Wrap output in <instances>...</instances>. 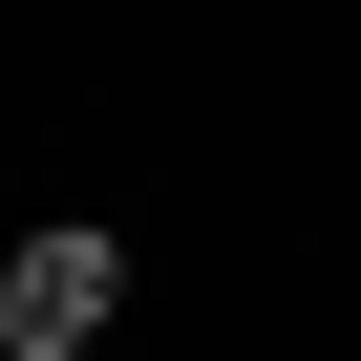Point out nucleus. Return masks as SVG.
I'll return each mask as SVG.
<instances>
[{
	"label": "nucleus",
	"mask_w": 361,
	"mask_h": 361,
	"mask_svg": "<svg viewBox=\"0 0 361 361\" xmlns=\"http://www.w3.org/2000/svg\"><path fill=\"white\" fill-rule=\"evenodd\" d=\"M128 276H149V255H128L106 213H43L22 255H0V319H22V340H106V319H128Z\"/></svg>",
	"instance_id": "obj_1"
},
{
	"label": "nucleus",
	"mask_w": 361,
	"mask_h": 361,
	"mask_svg": "<svg viewBox=\"0 0 361 361\" xmlns=\"http://www.w3.org/2000/svg\"><path fill=\"white\" fill-rule=\"evenodd\" d=\"M0 361H106V340H0Z\"/></svg>",
	"instance_id": "obj_2"
}]
</instances>
